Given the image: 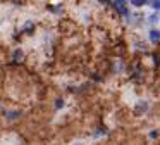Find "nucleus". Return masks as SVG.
<instances>
[{"instance_id":"obj_4","label":"nucleus","mask_w":160,"mask_h":145,"mask_svg":"<svg viewBox=\"0 0 160 145\" xmlns=\"http://www.w3.org/2000/svg\"><path fill=\"white\" fill-rule=\"evenodd\" d=\"M131 4H133L134 7H141V5L146 4V0H131Z\"/></svg>"},{"instance_id":"obj_5","label":"nucleus","mask_w":160,"mask_h":145,"mask_svg":"<svg viewBox=\"0 0 160 145\" xmlns=\"http://www.w3.org/2000/svg\"><path fill=\"white\" fill-rule=\"evenodd\" d=\"M21 57H22V52H21V50H16V52H14V59H16V61H19Z\"/></svg>"},{"instance_id":"obj_7","label":"nucleus","mask_w":160,"mask_h":145,"mask_svg":"<svg viewBox=\"0 0 160 145\" xmlns=\"http://www.w3.org/2000/svg\"><path fill=\"white\" fill-rule=\"evenodd\" d=\"M153 7H155V9H160V0H155V2H153Z\"/></svg>"},{"instance_id":"obj_6","label":"nucleus","mask_w":160,"mask_h":145,"mask_svg":"<svg viewBox=\"0 0 160 145\" xmlns=\"http://www.w3.org/2000/svg\"><path fill=\"white\" fill-rule=\"evenodd\" d=\"M55 106H57V109H60V107L64 106V100H62V99H57V102H55Z\"/></svg>"},{"instance_id":"obj_1","label":"nucleus","mask_w":160,"mask_h":145,"mask_svg":"<svg viewBox=\"0 0 160 145\" xmlns=\"http://www.w3.org/2000/svg\"><path fill=\"white\" fill-rule=\"evenodd\" d=\"M115 7L117 10L124 16H127V7H126V0H115Z\"/></svg>"},{"instance_id":"obj_3","label":"nucleus","mask_w":160,"mask_h":145,"mask_svg":"<svg viewBox=\"0 0 160 145\" xmlns=\"http://www.w3.org/2000/svg\"><path fill=\"white\" fill-rule=\"evenodd\" d=\"M150 38L153 40V42H158V40H160V31L153 30V31H151V33H150Z\"/></svg>"},{"instance_id":"obj_8","label":"nucleus","mask_w":160,"mask_h":145,"mask_svg":"<svg viewBox=\"0 0 160 145\" xmlns=\"http://www.w3.org/2000/svg\"><path fill=\"white\" fill-rule=\"evenodd\" d=\"M78 145H81V143H78Z\"/></svg>"},{"instance_id":"obj_2","label":"nucleus","mask_w":160,"mask_h":145,"mask_svg":"<svg viewBox=\"0 0 160 145\" xmlns=\"http://www.w3.org/2000/svg\"><path fill=\"white\" fill-rule=\"evenodd\" d=\"M5 118L9 119V121H14V119L21 118V112H19V111H7V112H5Z\"/></svg>"}]
</instances>
